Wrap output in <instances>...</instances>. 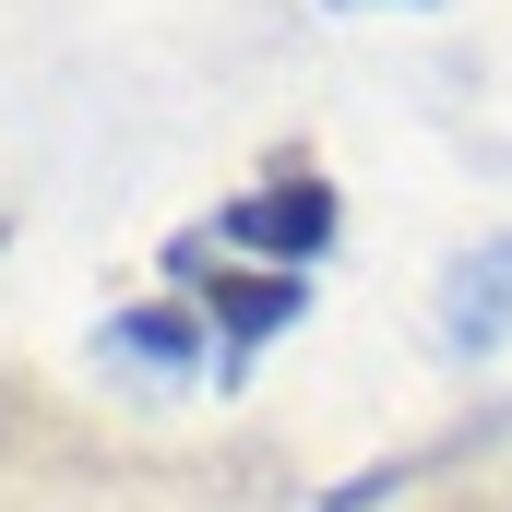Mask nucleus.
<instances>
[{
  "label": "nucleus",
  "mask_w": 512,
  "mask_h": 512,
  "mask_svg": "<svg viewBox=\"0 0 512 512\" xmlns=\"http://www.w3.org/2000/svg\"><path fill=\"white\" fill-rule=\"evenodd\" d=\"M167 274H191V286H203L191 310L227 334V370L251 358L262 334H286V322L310 310V286H298V274H274V262H215V239H203V227H191V239H167Z\"/></svg>",
  "instance_id": "obj_1"
},
{
  "label": "nucleus",
  "mask_w": 512,
  "mask_h": 512,
  "mask_svg": "<svg viewBox=\"0 0 512 512\" xmlns=\"http://www.w3.org/2000/svg\"><path fill=\"white\" fill-rule=\"evenodd\" d=\"M441 286H453V310H441V334H453V346H489V334L512 322V251H501V262H477V251H465Z\"/></svg>",
  "instance_id": "obj_5"
},
{
  "label": "nucleus",
  "mask_w": 512,
  "mask_h": 512,
  "mask_svg": "<svg viewBox=\"0 0 512 512\" xmlns=\"http://www.w3.org/2000/svg\"><path fill=\"white\" fill-rule=\"evenodd\" d=\"M405 12H441V0H405Z\"/></svg>",
  "instance_id": "obj_6"
},
{
  "label": "nucleus",
  "mask_w": 512,
  "mask_h": 512,
  "mask_svg": "<svg viewBox=\"0 0 512 512\" xmlns=\"http://www.w3.org/2000/svg\"><path fill=\"white\" fill-rule=\"evenodd\" d=\"M96 358L131 370V382H191V370H203V310H191V298L120 310V322H96Z\"/></svg>",
  "instance_id": "obj_3"
},
{
  "label": "nucleus",
  "mask_w": 512,
  "mask_h": 512,
  "mask_svg": "<svg viewBox=\"0 0 512 512\" xmlns=\"http://www.w3.org/2000/svg\"><path fill=\"white\" fill-rule=\"evenodd\" d=\"M501 512H512V501H501Z\"/></svg>",
  "instance_id": "obj_7"
},
{
  "label": "nucleus",
  "mask_w": 512,
  "mask_h": 512,
  "mask_svg": "<svg viewBox=\"0 0 512 512\" xmlns=\"http://www.w3.org/2000/svg\"><path fill=\"white\" fill-rule=\"evenodd\" d=\"M489 429H501V417H465V429H441V441H417V453H393V465H358L346 489H322V512H382L405 477H429V465H465V453H477Z\"/></svg>",
  "instance_id": "obj_4"
},
{
  "label": "nucleus",
  "mask_w": 512,
  "mask_h": 512,
  "mask_svg": "<svg viewBox=\"0 0 512 512\" xmlns=\"http://www.w3.org/2000/svg\"><path fill=\"white\" fill-rule=\"evenodd\" d=\"M215 239H227V251H262L274 274H298L310 251H334V191H322V167H274L262 191H239V203L215 215Z\"/></svg>",
  "instance_id": "obj_2"
}]
</instances>
